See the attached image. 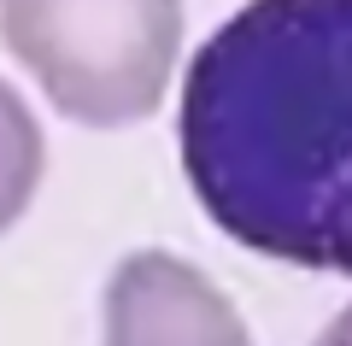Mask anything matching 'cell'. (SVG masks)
<instances>
[{"label": "cell", "instance_id": "6da1fadb", "mask_svg": "<svg viewBox=\"0 0 352 346\" xmlns=\"http://www.w3.org/2000/svg\"><path fill=\"white\" fill-rule=\"evenodd\" d=\"M200 211L258 259L352 276V0H247L176 106Z\"/></svg>", "mask_w": 352, "mask_h": 346}, {"label": "cell", "instance_id": "7a4b0ae2", "mask_svg": "<svg viewBox=\"0 0 352 346\" xmlns=\"http://www.w3.org/2000/svg\"><path fill=\"white\" fill-rule=\"evenodd\" d=\"M0 41L53 111L88 129H124L170 94L182 0H0Z\"/></svg>", "mask_w": 352, "mask_h": 346}, {"label": "cell", "instance_id": "3957f363", "mask_svg": "<svg viewBox=\"0 0 352 346\" xmlns=\"http://www.w3.org/2000/svg\"><path fill=\"white\" fill-rule=\"evenodd\" d=\"M100 346H252V334L206 270L176 252L141 247L106 276Z\"/></svg>", "mask_w": 352, "mask_h": 346}, {"label": "cell", "instance_id": "277c9868", "mask_svg": "<svg viewBox=\"0 0 352 346\" xmlns=\"http://www.w3.org/2000/svg\"><path fill=\"white\" fill-rule=\"evenodd\" d=\"M41 171H47L41 124H36V111L24 106V94L0 76V235L30 211V199L41 188Z\"/></svg>", "mask_w": 352, "mask_h": 346}, {"label": "cell", "instance_id": "5b68a950", "mask_svg": "<svg viewBox=\"0 0 352 346\" xmlns=\"http://www.w3.org/2000/svg\"><path fill=\"white\" fill-rule=\"evenodd\" d=\"M311 346H352V305H346V311H340V317H335V323H329V329H323V334H317V340H311Z\"/></svg>", "mask_w": 352, "mask_h": 346}]
</instances>
